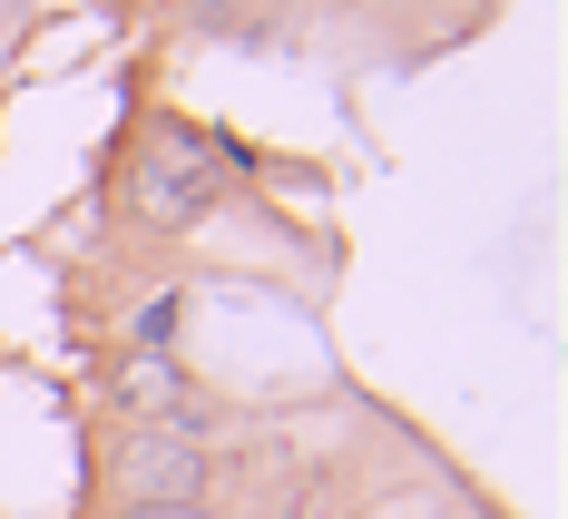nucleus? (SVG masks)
<instances>
[{
    "label": "nucleus",
    "instance_id": "2",
    "mask_svg": "<svg viewBox=\"0 0 568 519\" xmlns=\"http://www.w3.org/2000/svg\"><path fill=\"white\" fill-rule=\"evenodd\" d=\"M196 441L186 431H138L128 451H118V490H128V510H176V500H196Z\"/></svg>",
    "mask_w": 568,
    "mask_h": 519
},
{
    "label": "nucleus",
    "instance_id": "3",
    "mask_svg": "<svg viewBox=\"0 0 568 519\" xmlns=\"http://www.w3.org/2000/svg\"><path fill=\"white\" fill-rule=\"evenodd\" d=\"M118 393H128V411H176V393H186V383H176L168 353H148V363H128V373H118Z\"/></svg>",
    "mask_w": 568,
    "mask_h": 519
},
{
    "label": "nucleus",
    "instance_id": "4",
    "mask_svg": "<svg viewBox=\"0 0 568 519\" xmlns=\"http://www.w3.org/2000/svg\"><path fill=\"white\" fill-rule=\"evenodd\" d=\"M128 519H206L196 500H176V510H128Z\"/></svg>",
    "mask_w": 568,
    "mask_h": 519
},
{
    "label": "nucleus",
    "instance_id": "1",
    "mask_svg": "<svg viewBox=\"0 0 568 519\" xmlns=\"http://www.w3.org/2000/svg\"><path fill=\"white\" fill-rule=\"evenodd\" d=\"M216 176H226V157H216L196 128H168V138L138 157V216H148V226H168V235L196 226V216L216 206Z\"/></svg>",
    "mask_w": 568,
    "mask_h": 519
}]
</instances>
